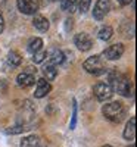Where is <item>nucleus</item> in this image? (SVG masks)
I'll return each instance as SVG.
<instances>
[{
  "instance_id": "1",
  "label": "nucleus",
  "mask_w": 137,
  "mask_h": 147,
  "mask_svg": "<svg viewBox=\"0 0 137 147\" xmlns=\"http://www.w3.org/2000/svg\"><path fill=\"white\" fill-rule=\"evenodd\" d=\"M108 80H109V85L112 87L114 93H118L119 96H124V97H130L133 93V88H131V80L124 75V74H118L117 71H111L108 74Z\"/></svg>"
},
{
  "instance_id": "2",
  "label": "nucleus",
  "mask_w": 137,
  "mask_h": 147,
  "mask_svg": "<svg viewBox=\"0 0 137 147\" xmlns=\"http://www.w3.org/2000/svg\"><path fill=\"white\" fill-rule=\"evenodd\" d=\"M102 113L106 119L112 122H121L122 118L125 116V107H124L121 102H111V103L103 105Z\"/></svg>"
},
{
  "instance_id": "3",
  "label": "nucleus",
  "mask_w": 137,
  "mask_h": 147,
  "mask_svg": "<svg viewBox=\"0 0 137 147\" xmlns=\"http://www.w3.org/2000/svg\"><path fill=\"white\" fill-rule=\"evenodd\" d=\"M83 68H84L87 72H89V74H93V75H102V74L106 72L105 63H103V59L99 56V55L90 56V57L83 63Z\"/></svg>"
},
{
  "instance_id": "4",
  "label": "nucleus",
  "mask_w": 137,
  "mask_h": 147,
  "mask_svg": "<svg viewBox=\"0 0 137 147\" xmlns=\"http://www.w3.org/2000/svg\"><path fill=\"white\" fill-rule=\"evenodd\" d=\"M93 93L96 96V99L100 102H108L114 96V90H112V87L108 82H97L93 87Z\"/></svg>"
},
{
  "instance_id": "5",
  "label": "nucleus",
  "mask_w": 137,
  "mask_h": 147,
  "mask_svg": "<svg viewBox=\"0 0 137 147\" xmlns=\"http://www.w3.org/2000/svg\"><path fill=\"white\" fill-rule=\"evenodd\" d=\"M16 6L24 15H35L40 9V0H18Z\"/></svg>"
},
{
  "instance_id": "6",
  "label": "nucleus",
  "mask_w": 137,
  "mask_h": 147,
  "mask_svg": "<svg viewBox=\"0 0 137 147\" xmlns=\"http://www.w3.org/2000/svg\"><path fill=\"white\" fill-rule=\"evenodd\" d=\"M124 50H125V49H124V44L115 43V44L106 47L105 50H103V57H105L106 60H118V59L122 57Z\"/></svg>"
},
{
  "instance_id": "7",
  "label": "nucleus",
  "mask_w": 137,
  "mask_h": 147,
  "mask_svg": "<svg viewBox=\"0 0 137 147\" xmlns=\"http://www.w3.org/2000/svg\"><path fill=\"white\" fill-rule=\"evenodd\" d=\"M74 43H75L78 50H81V52H89L93 47L92 37L89 34H85V32H78L75 37H74Z\"/></svg>"
},
{
  "instance_id": "8",
  "label": "nucleus",
  "mask_w": 137,
  "mask_h": 147,
  "mask_svg": "<svg viewBox=\"0 0 137 147\" xmlns=\"http://www.w3.org/2000/svg\"><path fill=\"white\" fill-rule=\"evenodd\" d=\"M109 10H111V0H97L93 10V18L97 21H102L108 15Z\"/></svg>"
},
{
  "instance_id": "9",
  "label": "nucleus",
  "mask_w": 137,
  "mask_h": 147,
  "mask_svg": "<svg viewBox=\"0 0 137 147\" xmlns=\"http://www.w3.org/2000/svg\"><path fill=\"white\" fill-rule=\"evenodd\" d=\"M50 91H52V85H50V82H49L47 80L40 78L39 81H37L35 93H34V96L37 97V99H43V97H46Z\"/></svg>"
},
{
  "instance_id": "10",
  "label": "nucleus",
  "mask_w": 137,
  "mask_h": 147,
  "mask_svg": "<svg viewBox=\"0 0 137 147\" xmlns=\"http://www.w3.org/2000/svg\"><path fill=\"white\" fill-rule=\"evenodd\" d=\"M34 82H35V77L33 75V74H30V72H21L19 75L16 77V84H18V87H21V88H28Z\"/></svg>"
},
{
  "instance_id": "11",
  "label": "nucleus",
  "mask_w": 137,
  "mask_h": 147,
  "mask_svg": "<svg viewBox=\"0 0 137 147\" xmlns=\"http://www.w3.org/2000/svg\"><path fill=\"white\" fill-rule=\"evenodd\" d=\"M46 59H47V65L58 66L60 63H64L65 55H64V52H60V50H58V49H55V50H52L50 53L46 55Z\"/></svg>"
},
{
  "instance_id": "12",
  "label": "nucleus",
  "mask_w": 137,
  "mask_h": 147,
  "mask_svg": "<svg viewBox=\"0 0 137 147\" xmlns=\"http://www.w3.org/2000/svg\"><path fill=\"white\" fill-rule=\"evenodd\" d=\"M33 25L35 30H39L41 32H46L49 30V27H50V24H49V19L41 16V15H35L34 19H33Z\"/></svg>"
},
{
  "instance_id": "13",
  "label": "nucleus",
  "mask_w": 137,
  "mask_h": 147,
  "mask_svg": "<svg viewBox=\"0 0 137 147\" xmlns=\"http://www.w3.org/2000/svg\"><path fill=\"white\" fill-rule=\"evenodd\" d=\"M122 136L125 140H134V137H136V118H130L125 128H124Z\"/></svg>"
},
{
  "instance_id": "14",
  "label": "nucleus",
  "mask_w": 137,
  "mask_h": 147,
  "mask_svg": "<svg viewBox=\"0 0 137 147\" xmlns=\"http://www.w3.org/2000/svg\"><path fill=\"white\" fill-rule=\"evenodd\" d=\"M28 52L31 53V55H34V53H37V52H40L41 49H43V40L41 38H39V37H35V38H31L30 40V43H28Z\"/></svg>"
},
{
  "instance_id": "15",
  "label": "nucleus",
  "mask_w": 137,
  "mask_h": 147,
  "mask_svg": "<svg viewBox=\"0 0 137 147\" xmlns=\"http://www.w3.org/2000/svg\"><path fill=\"white\" fill-rule=\"evenodd\" d=\"M40 144V138L37 136H28L21 140V147H37Z\"/></svg>"
},
{
  "instance_id": "16",
  "label": "nucleus",
  "mask_w": 137,
  "mask_h": 147,
  "mask_svg": "<svg viewBox=\"0 0 137 147\" xmlns=\"http://www.w3.org/2000/svg\"><path fill=\"white\" fill-rule=\"evenodd\" d=\"M43 74H44V80L47 78V81H53L58 77V69L53 65H46L43 68Z\"/></svg>"
},
{
  "instance_id": "17",
  "label": "nucleus",
  "mask_w": 137,
  "mask_h": 147,
  "mask_svg": "<svg viewBox=\"0 0 137 147\" xmlns=\"http://www.w3.org/2000/svg\"><path fill=\"white\" fill-rule=\"evenodd\" d=\"M21 62H22V57H21V55L18 52H9V55H7V63H9V66H14V68L19 66Z\"/></svg>"
},
{
  "instance_id": "18",
  "label": "nucleus",
  "mask_w": 137,
  "mask_h": 147,
  "mask_svg": "<svg viewBox=\"0 0 137 147\" xmlns=\"http://www.w3.org/2000/svg\"><path fill=\"white\" fill-rule=\"evenodd\" d=\"M112 35H114V30H112V27H109V25L100 28V31H99V34H97V37H99L100 40H103V41L111 40Z\"/></svg>"
},
{
  "instance_id": "19",
  "label": "nucleus",
  "mask_w": 137,
  "mask_h": 147,
  "mask_svg": "<svg viewBox=\"0 0 137 147\" xmlns=\"http://www.w3.org/2000/svg\"><path fill=\"white\" fill-rule=\"evenodd\" d=\"M60 3V9L65 10V12H74L77 5V0H59Z\"/></svg>"
},
{
  "instance_id": "20",
  "label": "nucleus",
  "mask_w": 137,
  "mask_h": 147,
  "mask_svg": "<svg viewBox=\"0 0 137 147\" xmlns=\"http://www.w3.org/2000/svg\"><path fill=\"white\" fill-rule=\"evenodd\" d=\"M77 2H78V9H80L81 13H85V12L90 9L92 0H77Z\"/></svg>"
},
{
  "instance_id": "21",
  "label": "nucleus",
  "mask_w": 137,
  "mask_h": 147,
  "mask_svg": "<svg viewBox=\"0 0 137 147\" xmlns=\"http://www.w3.org/2000/svg\"><path fill=\"white\" fill-rule=\"evenodd\" d=\"M46 55H47V52H44V50H40V52L34 53L33 55V62L34 63H41L43 60L46 59Z\"/></svg>"
},
{
  "instance_id": "22",
  "label": "nucleus",
  "mask_w": 137,
  "mask_h": 147,
  "mask_svg": "<svg viewBox=\"0 0 137 147\" xmlns=\"http://www.w3.org/2000/svg\"><path fill=\"white\" fill-rule=\"evenodd\" d=\"M27 129H30V128H27L25 125H16V127H14V128H9V129H6V132L7 134H21V132H24V131H27Z\"/></svg>"
},
{
  "instance_id": "23",
  "label": "nucleus",
  "mask_w": 137,
  "mask_h": 147,
  "mask_svg": "<svg viewBox=\"0 0 137 147\" xmlns=\"http://www.w3.org/2000/svg\"><path fill=\"white\" fill-rule=\"evenodd\" d=\"M75 119H77V106L74 105V116H72V122H71V129H74V127H75Z\"/></svg>"
},
{
  "instance_id": "24",
  "label": "nucleus",
  "mask_w": 137,
  "mask_h": 147,
  "mask_svg": "<svg viewBox=\"0 0 137 147\" xmlns=\"http://www.w3.org/2000/svg\"><path fill=\"white\" fill-rule=\"evenodd\" d=\"M3 30H5V18H3L2 13H0V34L3 32Z\"/></svg>"
},
{
  "instance_id": "25",
  "label": "nucleus",
  "mask_w": 137,
  "mask_h": 147,
  "mask_svg": "<svg viewBox=\"0 0 137 147\" xmlns=\"http://www.w3.org/2000/svg\"><path fill=\"white\" fill-rule=\"evenodd\" d=\"M134 0H118V3L121 5V6H127V5H130V3H133Z\"/></svg>"
},
{
  "instance_id": "26",
  "label": "nucleus",
  "mask_w": 137,
  "mask_h": 147,
  "mask_svg": "<svg viewBox=\"0 0 137 147\" xmlns=\"http://www.w3.org/2000/svg\"><path fill=\"white\" fill-rule=\"evenodd\" d=\"M102 147H112L111 144H105V146H102Z\"/></svg>"
},
{
  "instance_id": "27",
  "label": "nucleus",
  "mask_w": 137,
  "mask_h": 147,
  "mask_svg": "<svg viewBox=\"0 0 137 147\" xmlns=\"http://www.w3.org/2000/svg\"><path fill=\"white\" fill-rule=\"evenodd\" d=\"M127 147H136V146H134V144H130V146H127Z\"/></svg>"
}]
</instances>
